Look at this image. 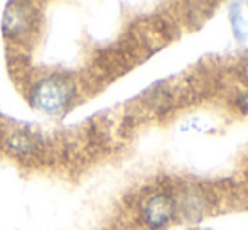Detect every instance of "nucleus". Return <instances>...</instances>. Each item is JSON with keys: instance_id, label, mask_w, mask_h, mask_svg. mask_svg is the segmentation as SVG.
Segmentation results:
<instances>
[{"instance_id": "4", "label": "nucleus", "mask_w": 248, "mask_h": 230, "mask_svg": "<svg viewBox=\"0 0 248 230\" xmlns=\"http://www.w3.org/2000/svg\"><path fill=\"white\" fill-rule=\"evenodd\" d=\"M236 103H238V107L242 109V112L248 114V90L247 92H243L242 95L238 97V100H236Z\"/></svg>"}, {"instance_id": "3", "label": "nucleus", "mask_w": 248, "mask_h": 230, "mask_svg": "<svg viewBox=\"0 0 248 230\" xmlns=\"http://www.w3.org/2000/svg\"><path fill=\"white\" fill-rule=\"evenodd\" d=\"M176 212L174 200L167 193H155L142 205V217L150 230H162Z\"/></svg>"}, {"instance_id": "2", "label": "nucleus", "mask_w": 248, "mask_h": 230, "mask_svg": "<svg viewBox=\"0 0 248 230\" xmlns=\"http://www.w3.org/2000/svg\"><path fill=\"white\" fill-rule=\"evenodd\" d=\"M36 22V14L32 5L26 2H12L7 5L3 14L2 29L7 37H22L31 33V27Z\"/></svg>"}, {"instance_id": "1", "label": "nucleus", "mask_w": 248, "mask_h": 230, "mask_svg": "<svg viewBox=\"0 0 248 230\" xmlns=\"http://www.w3.org/2000/svg\"><path fill=\"white\" fill-rule=\"evenodd\" d=\"M75 85L64 75H49L32 86L29 102L34 109L47 114H59L71 103Z\"/></svg>"}]
</instances>
